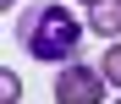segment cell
<instances>
[{
    "mask_svg": "<svg viewBox=\"0 0 121 104\" xmlns=\"http://www.w3.org/2000/svg\"><path fill=\"white\" fill-rule=\"evenodd\" d=\"M17 44H22L28 60L72 66L77 49H83V22H77L60 0H44V6H28L22 16H17Z\"/></svg>",
    "mask_w": 121,
    "mask_h": 104,
    "instance_id": "6da1fadb",
    "label": "cell"
},
{
    "mask_svg": "<svg viewBox=\"0 0 121 104\" xmlns=\"http://www.w3.org/2000/svg\"><path fill=\"white\" fill-rule=\"evenodd\" d=\"M55 104H105V71L88 66V60L60 66L55 71Z\"/></svg>",
    "mask_w": 121,
    "mask_h": 104,
    "instance_id": "7a4b0ae2",
    "label": "cell"
},
{
    "mask_svg": "<svg viewBox=\"0 0 121 104\" xmlns=\"http://www.w3.org/2000/svg\"><path fill=\"white\" fill-rule=\"evenodd\" d=\"M88 28L99 38H116L121 33V0H99V6H88Z\"/></svg>",
    "mask_w": 121,
    "mask_h": 104,
    "instance_id": "3957f363",
    "label": "cell"
},
{
    "mask_svg": "<svg viewBox=\"0 0 121 104\" xmlns=\"http://www.w3.org/2000/svg\"><path fill=\"white\" fill-rule=\"evenodd\" d=\"M99 71H105V82H116V88H121V44H110V49H105Z\"/></svg>",
    "mask_w": 121,
    "mask_h": 104,
    "instance_id": "277c9868",
    "label": "cell"
},
{
    "mask_svg": "<svg viewBox=\"0 0 121 104\" xmlns=\"http://www.w3.org/2000/svg\"><path fill=\"white\" fill-rule=\"evenodd\" d=\"M17 99H22V77L6 71V77H0V104H17Z\"/></svg>",
    "mask_w": 121,
    "mask_h": 104,
    "instance_id": "5b68a950",
    "label": "cell"
},
{
    "mask_svg": "<svg viewBox=\"0 0 121 104\" xmlns=\"http://www.w3.org/2000/svg\"><path fill=\"white\" fill-rule=\"evenodd\" d=\"M0 6H17V0H0Z\"/></svg>",
    "mask_w": 121,
    "mask_h": 104,
    "instance_id": "8992f818",
    "label": "cell"
},
{
    "mask_svg": "<svg viewBox=\"0 0 121 104\" xmlns=\"http://www.w3.org/2000/svg\"><path fill=\"white\" fill-rule=\"evenodd\" d=\"M83 6H99V0H83Z\"/></svg>",
    "mask_w": 121,
    "mask_h": 104,
    "instance_id": "52a82bcc",
    "label": "cell"
},
{
    "mask_svg": "<svg viewBox=\"0 0 121 104\" xmlns=\"http://www.w3.org/2000/svg\"><path fill=\"white\" fill-rule=\"evenodd\" d=\"M116 104H121V99H116Z\"/></svg>",
    "mask_w": 121,
    "mask_h": 104,
    "instance_id": "ba28073f",
    "label": "cell"
}]
</instances>
